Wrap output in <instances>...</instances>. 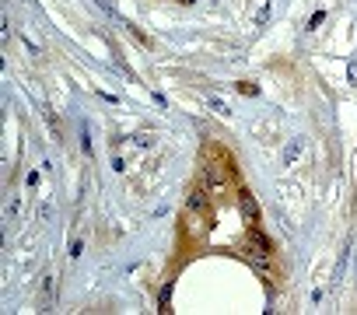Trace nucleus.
I'll return each instance as SVG.
<instances>
[{
    "instance_id": "obj_3",
    "label": "nucleus",
    "mask_w": 357,
    "mask_h": 315,
    "mask_svg": "<svg viewBox=\"0 0 357 315\" xmlns=\"http://www.w3.org/2000/svg\"><path fill=\"white\" fill-rule=\"evenodd\" d=\"M245 249H252V252H263V256H273V242L256 228V224H249V245Z\"/></svg>"
},
{
    "instance_id": "obj_8",
    "label": "nucleus",
    "mask_w": 357,
    "mask_h": 315,
    "mask_svg": "<svg viewBox=\"0 0 357 315\" xmlns=\"http://www.w3.org/2000/svg\"><path fill=\"white\" fill-rule=\"evenodd\" d=\"M238 91H242V95H259V88H256V84H249V81H242V84H238Z\"/></svg>"
},
{
    "instance_id": "obj_6",
    "label": "nucleus",
    "mask_w": 357,
    "mask_h": 315,
    "mask_svg": "<svg viewBox=\"0 0 357 315\" xmlns=\"http://www.w3.org/2000/svg\"><path fill=\"white\" fill-rule=\"evenodd\" d=\"M207 105H211L214 112H221V116H231V109H228V102H221V98H211Z\"/></svg>"
},
{
    "instance_id": "obj_1",
    "label": "nucleus",
    "mask_w": 357,
    "mask_h": 315,
    "mask_svg": "<svg viewBox=\"0 0 357 315\" xmlns=\"http://www.w3.org/2000/svg\"><path fill=\"white\" fill-rule=\"evenodd\" d=\"M204 179H207V190L211 193H225V186H228V172L218 165V162H211V158H207V162H204Z\"/></svg>"
},
{
    "instance_id": "obj_5",
    "label": "nucleus",
    "mask_w": 357,
    "mask_h": 315,
    "mask_svg": "<svg viewBox=\"0 0 357 315\" xmlns=\"http://www.w3.org/2000/svg\"><path fill=\"white\" fill-rule=\"evenodd\" d=\"M158 312H172V284L161 287V294H158Z\"/></svg>"
},
{
    "instance_id": "obj_7",
    "label": "nucleus",
    "mask_w": 357,
    "mask_h": 315,
    "mask_svg": "<svg viewBox=\"0 0 357 315\" xmlns=\"http://www.w3.org/2000/svg\"><path fill=\"white\" fill-rule=\"evenodd\" d=\"M298 151H301V140H291V147H287V154H284V162H287V165L298 158Z\"/></svg>"
},
{
    "instance_id": "obj_4",
    "label": "nucleus",
    "mask_w": 357,
    "mask_h": 315,
    "mask_svg": "<svg viewBox=\"0 0 357 315\" xmlns=\"http://www.w3.org/2000/svg\"><path fill=\"white\" fill-rule=\"evenodd\" d=\"M186 207H190V210H197V214H204V210L211 207V200H207V193H204V190H193V193L186 197Z\"/></svg>"
},
{
    "instance_id": "obj_2",
    "label": "nucleus",
    "mask_w": 357,
    "mask_h": 315,
    "mask_svg": "<svg viewBox=\"0 0 357 315\" xmlns=\"http://www.w3.org/2000/svg\"><path fill=\"white\" fill-rule=\"evenodd\" d=\"M238 210H242L245 224H259V203H256V197H252L249 190L238 193Z\"/></svg>"
},
{
    "instance_id": "obj_9",
    "label": "nucleus",
    "mask_w": 357,
    "mask_h": 315,
    "mask_svg": "<svg viewBox=\"0 0 357 315\" xmlns=\"http://www.w3.org/2000/svg\"><path fill=\"white\" fill-rule=\"evenodd\" d=\"M95 4H98V8L105 11V15H116V11H112V4H109V0H95Z\"/></svg>"
},
{
    "instance_id": "obj_10",
    "label": "nucleus",
    "mask_w": 357,
    "mask_h": 315,
    "mask_svg": "<svg viewBox=\"0 0 357 315\" xmlns=\"http://www.w3.org/2000/svg\"><path fill=\"white\" fill-rule=\"evenodd\" d=\"M178 4H197V0H178Z\"/></svg>"
}]
</instances>
